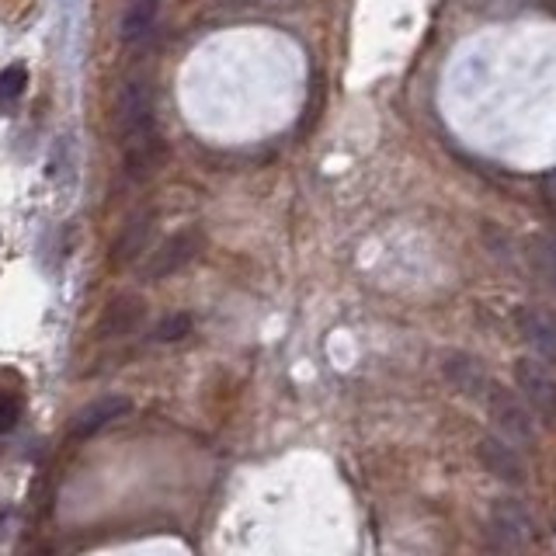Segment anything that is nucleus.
Segmentation results:
<instances>
[{
    "mask_svg": "<svg viewBox=\"0 0 556 556\" xmlns=\"http://www.w3.org/2000/svg\"><path fill=\"white\" fill-rule=\"evenodd\" d=\"M146 320V303L143 296H133V292H122V296H115L112 303L101 310V320L98 327H94V334L98 338H129L133 331H139Z\"/></svg>",
    "mask_w": 556,
    "mask_h": 556,
    "instance_id": "39448f33",
    "label": "nucleus"
},
{
    "mask_svg": "<svg viewBox=\"0 0 556 556\" xmlns=\"http://www.w3.org/2000/svg\"><path fill=\"white\" fill-rule=\"evenodd\" d=\"M546 192H550V199H556V171L546 178Z\"/></svg>",
    "mask_w": 556,
    "mask_h": 556,
    "instance_id": "dca6fc26",
    "label": "nucleus"
},
{
    "mask_svg": "<svg viewBox=\"0 0 556 556\" xmlns=\"http://www.w3.org/2000/svg\"><path fill=\"white\" fill-rule=\"evenodd\" d=\"M150 233H153V219H150V216L133 219V223H129L126 230H122V237L115 240V247H112V265H115V268H126V265H133V261L143 258L146 244H150Z\"/></svg>",
    "mask_w": 556,
    "mask_h": 556,
    "instance_id": "9d476101",
    "label": "nucleus"
},
{
    "mask_svg": "<svg viewBox=\"0 0 556 556\" xmlns=\"http://www.w3.org/2000/svg\"><path fill=\"white\" fill-rule=\"evenodd\" d=\"M21 417V400L14 393H0V431H11Z\"/></svg>",
    "mask_w": 556,
    "mask_h": 556,
    "instance_id": "2eb2a0df",
    "label": "nucleus"
},
{
    "mask_svg": "<svg viewBox=\"0 0 556 556\" xmlns=\"http://www.w3.org/2000/svg\"><path fill=\"white\" fill-rule=\"evenodd\" d=\"M515 383H518V397H522L532 411L543 414L546 421H553L556 417V376L550 365L539 362V358H518Z\"/></svg>",
    "mask_w": 556,
    "mask_h": 556,
    "instance_id": "20e7f679",
    "label": "nucleus"
},
{
    "mask_svg": "<svg viewBox=\"0 0 556 556\" xmlns=\"http://www.w3.org/2000/svg\"><path fill=\"white\" fill-rule=\"evenodd\" d=\"M25 87H28V70L25 67H7L0 70V115H11L18 108V101L25 98Z\"/></svg>",
    "mask_w": 556,
    "mask_h": 556,
    "instance_id": "f8f14e48",
    "label": "nucleus"
},
{
    "mask_svg": "<svg viewBox=\"0 0 556 556\" xmlns=\"http://www.w3.org/2000/svg\"><path fill=\"white\" fill-rule=\"evenodd\" d=\"M129 411H133L129 397H122V393H108V397H98V400H91L87 407H80V411L73 414L70 431L77 438H87V435H94V431L115 424L119 417H126Z\"/></svg>",
    "mask_w": 556,
    "mask_h": 556,
    "instance_id": "0eeeda50",
    "label": "nucleus"
},
{
    "mask_svg": "<svg viewBox=\"0 0 556 556\" xmlns=\"http://www.w3.org/2000/svg\"><path fill=\"white\" fill-rule=\"evenodd\" d=\"M192 331V317L181 310L174 313H164V317L153 324V331L146 334V341H153V345H171V341H181L185 334Z\"/></svg>",
    "mask_w": 556,
    "mask_h": 556,
    "instance_id": "ddd939ff",
    "label": "nucleus"
},
{
    "mask_svg": "<svg viewBox=\"0 0 556 556\" xmlns=\"http://www.w3.org/2000/svg\"><path fill=\"white\" fill-rule=\"evenodd\" d=\"M487 414L504 442H536V417L518 393L504 386H487Z\"/></svg>",
    "mask_w": 556,
    "mask_h": 556,
    "instance_id": "f257e3e1",
    "label": "nucleus"
},
{
    "mask_svg": "<svg viewBox=\"0 0 556 556\" xmlns=\"http://www.w3.org/2000/svg\"><path fill=\"white\" fill-rule=\"evenodd\" d=\"M536 265H539V275H543V282L556 292V230L546 233V237L539 240V247H536Z\"/></svg>",
    "mask_w": 556,
    "mask_h": 556,
    "instance_id": "4468645a",
    "label": "nucleus"
},
{
    "mask_svg": "<svg viewBox=\"0 0 556 556\" xmlns=\"http://www.w3.org/2000/svg\"><path fill=\"white\" fill-rule=\"evenodd\" d=\"M480 463L487 466L490 477H497L501 484H525V459L511 442H504L501 435H487L480 442Z\"/></svg>",
    "mask_w": 556,
    "mask_h": 556,
    "instance_id": "423d86ee",
    "label": "nucleus"
},
{
    "mask_svg": "<svg viewBox=\"0 0 556 556\" xmlns=\"http://www.w3.org/2000/svg\"><path fill=\"white\" fill-rule=\"evenodd\" d=\"M202 247H206V237H202L199 230L174 233V237H167L164 244L150 254V261H146V268H143V278L146 282H160V278L178 275L181 268H188L195 258H199Z\"/></svg>",
    "mask_w": 556,
    "mask_h": 556,
    "instance_id": "7ed1b4c3",
    "label": "nucleus"
},
{
    "mask_svg": "<svg viewBox=\"0 0 556 556\" xmlns=\"http://www.w3.org/2000/svg\"><path fill=\"white\" fill-rule=\"evenodd\" d=\"M445 376H449V383L456 386V390L470 393V397L487 393L484 365H480L477 358H470V355H449V358H445Z\"/></svg>",
    "mask_w": 556,
    "mask_h": 556,
    "instance_id": "9b49d317",
    "label": "nucleus"
},
{
    "mask_svg": "<svg viewBox=\"0 0 556 556\" xmlns=\"http://www.w3.org/2000/svg\"><path fill=\"white\" fill-rule=\"evenodd\" d=\"M157 11H160V0H133L122 14V25L119 35L126 46H139V42L150 39L153 25H157Z\"/></svg>",
    "mask_w": 556,
    "mask_h": 556,
    "instance_id": "1a4fd4ad",
    "label": "nucleus"
},
{
    "mask_svg": "<svg viewBox=\"0 0 556 556\" xmlns=\"http://www.w3.org/2000/svg\"><path fill=\"white\" fill-rule=\"evenodd\" d=\"M522 334L539 362H556V317L543 306H532L522 313Z\"/></svg>",
    "mask_w": 556,
    "mask_h": 556,
    "instance_id": "6e6552de",
    "label": "nucleus"
},
{
    "mask_svg": "<svg viewBox=\"0 0 556 556\" xmlns=\"http://www.w3.org/2000/svg\"><path fill=\"white\" fill-rule=\"evenodd\" d=\"M490 539L501 553H522L525 546L536 543V522H532L529 508L511 497L497 501L490 511Z\"/></svg>",
    "mask_w": 556,
    "mask_h": 556,
    "instance_id": "f03ea898",
    "label": "nucleus"
}]
</instances>
